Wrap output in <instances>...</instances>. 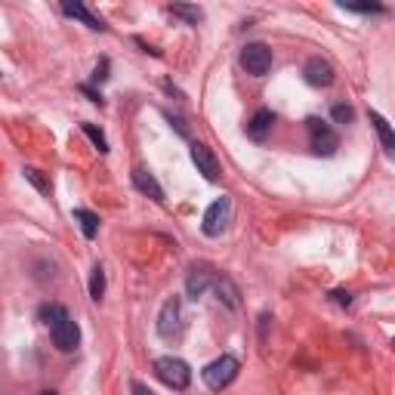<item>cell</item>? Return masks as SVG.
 Masks as SVG:
<instances>
[{
    "label": "cell",
    "instance_id": "d6986e66",
    "mask_svg": "<svg viewBox=\"0 0 395 395\" xmlns=\"http://www.w3.org/2000/svg\"><path fill=\"white\" fill-rule=\"evenodd\" d=\"M102 294H106V272H102V266L96 262V266H93V272H90V297L99 303Z\"/></svg>",
    "mask_w": 395,
    "mask_h": 395
},
{
    "label": "cell",
    "instance_id": "7a4b0ae2",
    "mask_svg": "<svg viewBox=\"0 0 395 395\" xmlns=\"http://www.w3.org/2000/svg\"><path fill=\"white\" fill-rule=\"evenodd\" d=\"M155 374L161 377V383H167L170 389H189L192 383V371L189 364H185L183 359H173V355H164V359L155 361Z\"/></svg>",
    "mask_w": 395,
    "mask_h": 395
},
{
    "label": "cell",
    "instance_id": "8992f818",
    "mask_svg": "<svg viewBox=\"0 0 395 395\" xmlns=\"http://www.w3.org/2000/svg\"><path fill=\"white\" fill-rule=\"evenodd\" d=\"M180 315H183V299L180 297L164 299L161 315H158V334H161L164 340H173V337L180 334Z\"/></svg>",
    "mask_w": 395,
    "mask_h": 395
},
{
    "label": "cell",
    "instance_id": "5bb4252c",
    "mask_svg": "<svg viewBox=\"0 0 395 395\" xmlns=\"http://www.w3.org/2000/svg\"><path fill=\"white\" fill-rule=\"evenodd\" d=\"M213 284H216V294H220V299L229 309H238L241 306V294H238V287H235V281L232 278H213Z\"/></svg>",
    "mask_w": 395,
    "mask_h": 395
},
{
    "label": "cell",
    "instance_id": "cb8c5ba5",
    "mask_svg": "<svg viewBox=\"0 0 395 395\" xmlns=\"http://www.w3.org/2000/svg\"><path fill=\"white\" fill-rule=\"evenodd\" d=\"M334 303L337 306H352V294H346V290H334Z\"/></svg>",
    "mask_w": 395,
    "mask_h": 395
},
{
    "label": "cell",
    "instance_id": "277c9868",
    "mask_svg": "<svg viewBox=\"0 0 395 395\" xmlns=\"http://www.w3.org/2000/svg\"><path fill=\"white\" fill-rule=\"evenodd\" d=\"M229 213H232V201L229 198H216V201L204 210V222H201V229L207 238H216V235H222L225 229V222H229Z\"/></svg>",
    "mask_w": 395,
    "mask_h": 395
},
{
    "label": "cell",
    "instance_id": "6da1fadb",
    "mask_svg": "<svg viewBox=\"0 0 395 395\" xmlns=\"http://www.w3.org/2000/svg\"><path fill=\"white\" fill-rule=\"evenodd\" d=\"M238 371H241V364L235 355H220L216 361H210L204 368V383H207V389H213V392H222L229 383L238 377Z\"/></svg>",
    "mask_w": 395,
    "mask_h": 395
},
{
    "label": "cell",
    "instance_id": "7c38bea8",
    "mask_svg": "<svg viewBox=\"0 0 395 395\" xmlns=\"http://www.w3.org/2000/svg\"><path fill=\"white\" fill-rule=\"evenodd\" d=\"M133 183H136V189L143 192V195H148L152 201H158V204L164 201V189L158 185V180H155L152 173L143 170V167H136V170H133Z\"/></svg>",
    "mask_w": 395,
    "mask_h": 395
},
{
    "label": "cell",
    "instance_id": "ac0fdd59",
    "mask_svg": "<svg viewBox=\"0 0 395 395\" xmlns=\"http://www.w3.org/2000/svg\"><path fill=\"white\" fill-rule=\"evenodd\" d=\"M167 13L185 19L189 25H198V22L204 19V9H201V6H183V4H176V6H167Z\"/></svg>",
    "mask_w": 395,
    "mask_h": 395
},
{
    "label": "cell",
    "instance_id": "30bf717a",
    "mask_svg": "<svg viewBox=\"0 0 395 395\" xmlns=\"http://www.w3.org/2000/svg\"><path fill=\"white\" fill-rule=\"evenodd\" d=\"M272 124H275V115H272L269 108H257L253 118L247 120V136L253 139V143H262V139L272 133Z\"/></svg>",
    "mask_w": 395,
    "mask_h": 395
},
{
    "label": "cell",
    "instance_id": "4316f807",
    "mask_svg": "<svg viewBox=\"0 0 395 395\" xmlns=\"http://www.w3.org/2000/svg\"><path fill=\"white\" fill-rule=\"evenodd\" d=\"M41 395H56V392H53V389H46V392H41Z\"/></svg>",
    "mask_w": 395,
    "mask_h": 395
},
{
    "label": "cell",
    "instance_id": "9c48e42d",
    "mask_svg": "<svg viewBox=\"0 0 395 395\" xmlns=\"http://www.w3.org/2000/svg\"><path fill=\"white\" fill-rule=\"evenodd\" d=\"M192 161L198 167V173H204V180H210V183L220 180V161H216L213 148H207L204 143H195L192 145Z\"/></svg>",
    "mask_w": 395,
    "mask_h": 395
},
{
    "label": "cell",
    "instance_id": "e0dca14e",
    "mask_svg": "<svg viewBox=\"0 0 395 395\" xmlns=\"http://www.w3.org/2000/svg\"><path fill=\"white\" fill-rule=\"evenodd\" d=\"M37 315H41V322H43L46 327H53V324H59L62 318H68V309L59 306V303H43Z\"/></svg>",
    "mask_w": 395,
    "mask_h": 395
},
{
    "label": "cell",
    "instance_id": "8fae6325",
    "mask_svg": "<svg viewBox=\"0 0 395 395\" xmlns=\"http://www.w3.org/2000/svg\"><path fill=\"white\" fill-rule=\"evenodd\" d=\"M210 284H213V272L207 269V266H195V269L189 272V278H185V290H189L192 299L201 297Z\"/></svg>",
    "mask_w": 395,
    "mask_h": 395
},
{
    "label": "cell",
    "instance_id": "4fadbf2b",
    "mask_svg": "<svg viewBox=\"0 0 395 395\" xmlns=\"http://www.w3.org/2000/svg\"><path fill=\"white\" fill-rule=\"evenodd\" d=\"M62 13L71 16V19H81V22L87 25V28H93V31H106V22H102L99 16H93L87 6L78 4V0H74V4H62Z\"/></svg>",
    "mask_w": 395,
    "mask_h": 395
},
{
    "label": "cell",
    "instance_id": "9a60e30c",
    "mask_svg": "<svg viewBox=\"0 0 395 395\" xmlns=\"http://www.w3.org/2000/svg\"><path fill=\"white\" fill-rule=\"evenodd\" d=\"M371 124H374V130H377V136H380V143H383V148L392 155L395 152V136H392V127H389V120L380 115V111H371Z\"/></svg>",
    "mask_w": 395,
    "mask_h": 395
},
{
    "label": "cell",
    "instance_id": "484cf974",
    "mask_svg": "<svg viewBox=\"0 0 395 395\" xmlns=\"http://www.w3.org/2000/svg\"><path fill=\"white\" fill-rule=\"evenodd\" d=\"M106 71H108V59H102V62L96 65V74H93V81H106V78H108Z\"/></svg>",
    "mask_w": 395,
    "mask_h": 395
},
{
    "label": "cell",
    "instance_id": "ffe728a7",
    "mask_svg": "<svg viewBox=\"0 0 395 395\" xmlns=\"http://www.w3.org/2000/svg\"><path fill=\"white\" fill-rule=\"evenodd\" d=\"M81 130H83V133H87V139H90V143H93V145H96V148H99V152H102V155H106V152H108V143H106V136H102V130H96V127H93V124H81Z\"/></svg>",
    "mask_w": 395,
    "mask_h": 395
},
{
    "label": "cell",
    "instance_id": "603a6c76",
    "mask_svg": "<svg viewBox=\"0 0 395 395\" xmlns=\"http://www.w3.org/2000/svg\"><path fill=\"white\" fill-rule=\"evenodd\" d=\"M346 9H352V13H383L380 4H361V6H346Z\"/></svg>",
    "mask_w": 395,
    "mask_h": 395
},
{
    "label": "cell",
    "instance_id": "44dd1931",
    "mask_svg": "<svg viewBox=\"0 0 395 395\" xmlns=\"http://www.w3.org/2000/svg\"><path fill=\"white\" fill-rule=\"evenodd\" d=\"M22 173H25V180H28V183H31V185H34V189H37V192L50 195V183H46V180H43V176H41V170H34V167H25V170H22Z\"/></svg>",
    "mask_w": 395,
    "mask_h": 395
},
{
    "label": "cell",
    "instance_id": "ba28073f",
    "mask_svg": "<svg viewBox=\"0 0 395 395\" xmlns=\"http://www.w3.org/2000/svg\"><path fill=\"white\" fill-rule=\"evenodd\" d=\"M303 78H306V83H312V87H331V83L337 81V71H334V65L327 59L312 56V59L306 62V68H303Z\"/></svg>",
    "mask_w": 395,
    "mask_h": 395
},
{
    "label": "cell",
    "instance_id": "7402d4cb",
    "mask_svg": "<svg viewBox=\"0 0 395 395\" xmlns=\"http://www.w3.org/2000/svg\"><path fill=\"white\" fill-rule=\"evenodd\" d=\"M331 118L337 120V124H352V120H355V111H352V106H346V102H340V106H334Z\"/></svg>",
    "mask_w": 395,
    "mask_h": 395
},
{
    "label": "cell",
    "instance_id": "5b68a950",
    "mask_svg": "<svg viewBox=\"0 0 395 395\" xmlns=\"http://www.w3.org/2000/svg\"><path fill=\"white\" fill-rule=\"evenodd\" d=\"M306 124H309V136H312V148H315L318 155H334L337 148H340V136H337L334 130L324 124V120L309 118Z\"/></svg>",
    "mask_w": 395,
    "mask_h": 395
},
{
    "label": "cell",
    "instance_id": "52a82bcc",
    "mask_svg": "<svg viewBox=\"0 0 395 395\" xmlns=\"http://www.w3.org/2000/svg\"><path fill=\"white\" fill-rule=\"evenodd\" d=\"M50 337H53V343H56V349H59V352H74V349H78V343H81V331H78V324L71 322V315L62 318L59 324H53Z\"/></svg>",
    "mask_w": 395,
    "mask_h": 395
},
{
    "label": "cell",
    "instance_id": "d4e9b609",
    "mask_svg": "<svg viewBox=\"0 0 395 395\" xmlns=\"http://www.w3.org/2000/svg\"><path fill=\"white\" fill-rule=\"evenodd\" d=\"M130 389H133V395H158L155 389H148L145 383H139V380H133V386H130Z\"/></svg>",
    "mask_w": 395,
    "mask_h": 395
},
{
    "label": "cell",
    "instance_id": "3957f363",
    "mask_svg": "<svg viewBox=\"0 0 395 395\" xmlns=\"http://www.w3.org/2000/svg\"><path fill=\"white\" fill-rule=\"evenodd\" d=\"M241 65L247 74H253V78H262V74L272 68V50L266 43H247L241 50Z\"/></svg>",
    "mask_w": 395,
    "mask_h": 395
},
{
    "label": "cell",
    "instance_id": "2e32d148",
    "mask_svg": "<svg viewBox=\"0 0 395 395\" xmlns=\"http://www.w3.org/2000/svg\"><path fill=\"white\" fill-rule=\"evenodd\" d=\"M74 220L81 222L83 238H96V232H99V216H96V213H93V210H83V207H78V210H74Z\"/></svg>",
    "mask_w": 395,
    "mask_h": 395
}]
</instances>
